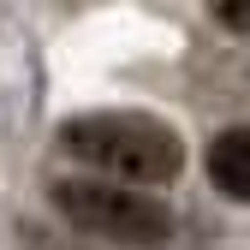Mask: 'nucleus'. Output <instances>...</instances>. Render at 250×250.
<instances>
[{
    "label": "nucleus",
    "mask_w": 250,
    "mask_h": 250,
    "mask_svg": "<svg viewBox=\"0 0 250 250\" xmlns=\"http://www.w3.org/2000/svg\"><path fill=\"white\" fill-rule=\"evenodd\" d=\"M66 155H78L83 167H96L102 179H131V185H173L185 167V143L167 119L149 113H78L60 125Z\"/></svg>",
    "instance_id": "nucleus-1"
},
{
    "label": "nucleus",
    "mask_w": 250,
    "mask_h": 250,
    "mask_svg": "<svg viewBox=\"0 0 250 250\" xmlns=\"http://www.w3.org/2000/svg\"><path fill=\"white\" fill-rule=\"evenodd\" d=\"M208 179L221 185L232 203L250 197V131L244 125H227V131L208 143Z\"/></svg>",
    "instance_id": "nucleus-3"
},
{
    "label": "nucleus",
    "mask_w": 250,
    "mask_h": 250,
    "mask_svg": "<svg viewBox=\"0 0 250 250\" xmlns=\"http://www.w3.org/2000/svg\"><path fill=\"white\" fill-rule=\"evenodd\" d=\"M54 203L83 232L131 244V250H161L173 238L167 203L149 191H131V185H113V179H66V185H54Z\"/></svg>",
    "instance_id": "nucleus-2"
}]
</instances>
